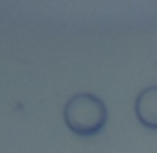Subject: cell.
Here are the masks:
<instances>
[{"instance_id": "obj_1", "label": "cell", "mask_w": 157, "mask_h": 153, "mask_svg": "<svg viewBox=\"0 0 157 153\" xmlns=\"http://www.w3.org/2000/svg\"><path fill=\"white\" fill-rule=\"evenodd\" d=\"M64 121L68 129L76 135H82V137L98 135L107 121L105 103L94 94H78L66 103Z\"/></svg>"}, {"instance_id": "obj_2", "label": "cell", "mask_w": 157, "mask_h": 153, "mask_svg": "<svg viewBox=\"0 0 157 153\" xmlns=\"http://www.w3.org/2000/svg\"><path fill=\"white\" fill-rule=\"evenodd\" d=\"M133 109L141 125L157 129V86H149L143 92H139Z\"/></svg>"}]
</instances>
